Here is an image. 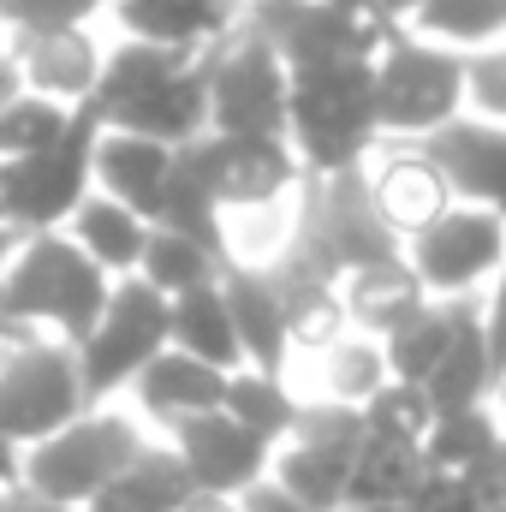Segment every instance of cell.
Wrapping results in <instances>:
<instances>
[{
  "mask_svg": "<svg viewBox=\"0 0 506 512\" xmlns=\"http://www.w3.org/2000/svg\"><path fill=\"white\" fill-rule=\"evenodd\" d=\"M286 143L304 173H352L376 155V54L286 72Z\"/></svg>",
  "mask_w": 506,
  "mask_h": 512,
  "instance_id": "obj_1",
  "label": "cell"
},
{
  "mask_svg": "<svg viewBox=\"0 0 506 512\" xmlns=\"http://www.w3.org/2000/svg\"><path fill=\"white\" fill-rule=\"evenodd\" d=\"M114 280L78 251L66 233H30L18 239V251L0 274V322L30 334V328H54L60 346H84L108 310Z\"/></svg>",
  "mask_w": 506,
  "mask_h": 512,
  "instance_id": "obj_2",
  "label": "cell"
},
{
  "mask_svg": "<svg viewBox=\"0 0 506 512\" xmlns=\"http://www.w3.org/2000/svg\"><path fill=\"white\" fill-rule=\"evenodd\" d=\"M143 453H149V435L137 429V417L90 405L60 435H48V441H36V447L18 453V489L48 495L60 507H90Z\"/></svg>",
  "mask_w": 506,
  "mask_h": 512,
  "instance_id": "obj_3",
  "label": "cell"
},
{
  "mask_svg": "<svg viewBox=\"0 0 506 512\" xmlns=\"http://www.w3.org/2000/svg\"><path fill=\"white\" fill-rule=\"evenodd\" d=\"M465 108V54L387 30L376 48V131L387 143H423L447 131Z\"/></svg>",
  "mask_w": 506,
  "mask_h": 512,
  "instance_id": "obj_4",
  "label": "cell"
},
{
  "mask_svg": "<svg viewBox=\"0 0 506 512\" xmlns=\"http://www.w3.org/2000/svg\"><path fill=\"white\" fill-rule=\"evenodd\" d=\"M78 352L42 334H24L0 352V435L24 453L48 435H60L72 417H84Z\"/></svg>",
  "mask_w": 506,
  "mask_h": 512,
  "instance_id": "obj_5",
  "label": "cell"
},
{
  "mask_svg": "<svg viewBox=\"0 0 506 512\" xmlns=\"http://www.w3.org/2000/svg\"><path fill=\"white\" fill-rule=\"evenodd\" d=\"M102 120L90 108L72 114L66 137L42 155L24 161H0V215L12 233H60V221H72V209L90 197V155H96Z\"/></svg>",
  "mask_w": 506,
  "mask_h": 512,
  "instance_id": "obj_6",
  "label": "cell"
},
{
  "mask_svg": "<svg viewBox=\"0 0 506 512\" xmlns=\"http://www.w3.org/2000/svg\"><path fill=\"white\" fill-rule=\"evenodd\" d=\"M209 131L221 137H286V66L251 18L209 54Z\"/></svg>",
  "mask_w": 506,
  "mask_h": 512,
  "instance_id": "obj_7",
  "label": "cell"
},
{
  "mask_svg": "<svg viewBox=\"0 0 506 512\" xmlns=\"http://www.w3.org/2000/svg\"><path fill=\"white\" fill-rule=\"evenodd\" d=\"M161 352H167V298H161L149 280H137V274L114 280L96 334L78 346L84 405H102L108 393L131 387Z\"/></svg>",
  "mask_w": 506,
  "mask_h": 512,
  "instance_id": "obj_8",
  "label": "cell"
},
{
  "mask_svg": "<svg viewBox=\"0 0 506 512\" xmlns=\"http://www.w3.org/2000/svg\"><path fill=\"white\" fill-rule=\"evenodd\" d=\"M179 155L203 179V191L215 197L221 215H251V209L292 203L298 185H304V167H298L286 137H221V131H209Z\"/></svg>",
  "mask_w": 506,
  "mask_h": 512,
  "instance_id": "obj_9",
  "label": "cell"
},
{
  "mask_svg": "<svg viewBox=\"0 0 506 512\" xmlns=\"http://www.w3.org/2000/svg\"><path fill=\"white\" fill-rule=\"evenodd\" d=\"M501 262H506V221L489 215V209H465V203H453L417 239H405V268L417 274L423 298H435V304L477 298V286L489 274H501Z\"/></svg>",
  "mask_w": 506,
  "mask_h": 512,
  "instance_id": "obj_10",
  "label": "cell"
},
{
  "mask_svg": "<svg viewBox=\"0 0 506 512\" xmlns=\"http://www.w3.org/2000/svg\"><path fill=\"white\" fill-rule=\"evenodd\" d=\"M245 18L268 36V48L280 54L286 72L328 66V60H370L381 48V36L393 30V24H376V18L334 12L322 0H245Z\"/></svg>",
  "mask_w": 506,
  "mask_h": 512,
  "instance_id": "obj_11",
  "label": "cell"
},
{
  "mask_svg": "<svg viewBox=\"0 0 506 512\" xmlns=\"http://www.w3.org/2000/svg\"><path fill=\"white\" fill-rule=\"evenodd\" d=\"M167 447L173 459L185 465L191 489L197 495H215V501H239L251 483L268 477V453L256 435H245L227 411H209V417H185L167 429Z\"/></svg>",
  "mask_w": 506,
  "mask_h": 512,
  "instance_id": "obj_12",
  "label": "cell"
},
{
  "mask_svg": "<svg viewBox=\"0 0 506 512\" xmlns=\"http://www.w3.org/2000/svg\"><path fill=\"white\" fill-rule=\"evenodd\" d=\"M435 173L447 179L453 203L465 209H489L506 221V126H483V120H453L447 131L417 143Z\"/></svg>",
  "mask_w": 506,
  "mask_h": 512,
  "instance_id": "obj_13",
  "label": "cell"
},
{
  "mask_svg": "<svg viewBox=\"0 0 506 512\" xmlns=\"http://www.w3.org/2000/svg\"><path fill=\"white\" fill-rule=\"evenodd\" d=\"M364 179H370V197H376L381 221L393 227V239H417L429 221H441L453 209V191L447 179L435 173V161L417 149V143H387L364 161Z\"/></svg>",
  "mask_w": 506,
  "mask_h": 512,
  "instance_id": "obj_14",
  "label": "cell"
},
{
  "mask_svg": "<svg viewBox=\"0 0 506 512\" xmlns=\"http://www.w3.org/2000/svg\"><path fill=\"white\" fill-rule=\"evenodd\" d=\"M221 298H227V316H233L245 370H256V376H286L292 370V340H286V304H280L274 280L262 268L227 262L221 268Z\"/></svg>",
  "mask_w": 506,
  "mask_h": 512,
  "instance_id": "obj_15",
  "label": "cell"
},
{
  "mask_svg": "<svg viewBox=\"0 0 506 512\" xmlns=\"http://www.w3.org/2000/svg\"><path fill=\"white\" fill-rule=\"evenodd\" d=\"M18 60V78L30 96L60 102V108H84L96 78H102V48L90 30H48V36H12L6 48Z\"/></svg>",
  "mask_w": 506,
  "mask_h": 512,
  "instance_id": "obj_16",
  "label": "cell"
},
{
  "mask_svg": "<svg viewBox=\"0 0 506 512\" xmlns=\"http://www.w3.org/2000/svg\"><path fill=\"white\" fill-rule=\"evenodd\" d=\"M126 24V42H149L167 54H209L221 36L239 30L245 0H126L114 6Z\"/></svg>",
  "mask_w": 506,
  "mask_h": 512,
  "instance_id": "obj_17",
  "label": "cell"
},
{
  "mask_svg": "<svg viewBox=\"0 0 506 512\" xmlns=\"http://www.w3.org/2000/svg\"><path fill=\"white\" fill-rule=\"evenodd\" d=\"M501 387L495 370V352H489V334H483V304L477 298H459V322H453V346L447 358L435 364V376L423 387L429 399V417H459V411H483Z\"/></svg>",
  "mask_w": 506,
  "mask_h": 512,
  "instance_id": "obj_18",
  "label": "cell"
},
{
  "mask_svg": "<svg viewBox=\"0 0 506 512\" xmlns=\"http://www.w3.org/2000/svg\"><path fill=\"white\" fill-rule=\"evenodd\" d=\"M167 173H173V149H161V143H149V137H131V131L102 126L96 155H90V191H96V197L131 209V215L149 227Z\"/></svg>",
  "mask_w": 506,
  "mask_h": 512,
  "instance_id": "obj_19",
  "label": "cell"
},
{
  "mask_svg": "<svg viewBox=\"0 0 506 512\" xmlns=\"http://www.w3.org/2000/svg\"><path fill=\"white\" fill-rule=\"evenodd\" d=\"M114 131H131V137H149L161 149H191L197 137H209V66L203 54L191 66H179L167 84H155L143 102H131L126 114L108 120Z\"/></svg>",
  "mask_w": 506,
  "mask_h": 512,
  "instance_id": "obj_20",
  "label": "cell"
},
{
  "mask_svg": "<svg viewBox=\"0 0 506 512\" xmlns=\"http://www.w3.org/2000/svg\"><path fill=\"white\" fill-rule=\"evenodd\" d=\"M131 393H137V411H143L149 423L173 429V423H185V417H209V411H221V399H227V376L167 346V352L131 382Z\"/></svg>",
  "mask_w": 506,
  "mask_h": 512,
  "instance_id": "obj_21",
  "label": "cell"
},
{
  "mask_svg": "<svg viewBox=\"0 0 506 512\" xmlns=\"http://www.w3.org/2000/svg\"><path fill=\"white\" fill-rule=\"evenodd\" d=\"M429 298L417 286V274L405 268V256L393 262H376V268H358L340 280V310H346V328H358L364 340H387L405 316H417Z\"/></svg>",
  "mask_w": 506,
  "mask_h": 512,
  "instance_id": "obj_22",
  "label": "cell"
},
{
  "mask_svg": "<svg viewBox=\"0 0 506 512\" xmlns=\"http://www.w3.org/2000/svg\"><path fill=\"white\" fill-rule=\"evenodd\" d=\"M167 346L197 358V364H209V370H221V376L245 370L239 334H233V316H227V298H221V280L167 298Z\"/></svg>",
  "mask_w": 506,
  "mask_h": 512,
  "instance_id": "obj_23",
  "label": "cell"
},
{
  "mask_svg": "<svg viewBox=\"0 0 506 512\" xmlns=\"http://www.w3.org/2000/svg\"><path fill=\"white\" fill-rule=\"evenodd\" d=\"M66 239L90 256L108 280H126V274H137V262H143V239H149V227H143L131 209H120V203H108V197L90 191V197L72 209Z\"/></svg>",
  "mask_w": 506,
  "mask_h": 512,
  "instance_id": "obj_24",
  "label": "cell"
},
{
  "mask_svg": "<svg viewBox=\"0 0 506 512\" xmlns=\"http://www.w3.org/2000/svg\"><path fill=\"white\" fill-rule=\"evenodd\" d=\"M423 441H387L364 435L352 477H346V507H405V495L423 483Z\"/></svg>",
  "mask_w": 506,
  "mask_h": 512,
  "instance_id": "obj_25",
  "label": "cell"
},
{
  "mask_svg": "<svg viewBox=\"0 0 506 512\" xmlns=\"http://www.w3.org/2000/svg\"><path fill=\"white\" fill-rule=\"evenodd\" d=\"M179 66H191V54H167V48H149V42H120L114 54H102V78H96L84 108L108 126L114 114H126L131 102H143L155 84H167Z\"/></svg>",
  "mask_w": 506,
  "mask_h": 512,
  "instance_id": "obj_26",
  "label": "cell"
},
{
  "mask_svg": "<svg viewBox=\"0 0 506 512\" xmlns=\"http://www.w3.org/2000/svg\"><path fill=\"white\" fill-rule=\"evenodd\" d=\"M191 501H197V489H191L185 465L173 459V447H149L84 512H185Z\"/></svg>",
  "mask_w": 506,
  "mask_h": 512,
  "instance_id": "obj_27",
  "label": "cell"
},
{
  "mask_svg": "<svg viewBox=\"0 0 506 512\" xmlns=\"http://www.w3.org/2000/svg\"><path fill=\"white\" fill-rule=\"evenodd\" d=\"M453 322H459V298L453 304H423L417 316H405L387 340H381V358H387V382L399 387H429L435 376V364L447 358V346H453Z\"/></svg>",
  "mask_w": 506,
  "mask_h": 512,
  "instance_id": "obj_28",
  "label": "cell"
},
{
  "mask_svg": "<svg viewBox=\"0 0 506 512\" xmlns=\"http://www.w3.org/2000/svg\"><path fill=\"white\" fill-rule=\"evenodd\" d=\"M346 477H352V459L322 453V447L280 441V447L268 453V483L286 489L298 507H310V512H340L346 507Z\"/></svg>",
  "mask_w": 506,
  "mask_h": 512,
  "instance_id": "obj_29",
  "label": "cell"
},
{
  "mask_svg": "<svg viewBox=\"0 0 506 512\" xmlns=\"http://www.w3.org/2000/svg\"><path fill=\"white\" fill-rule=\"evenodd\" d=\"M405 30L417 42H435V48H501L506 36V0H423Z\"/></svg>",
  "mask_w": 506,
  "mask_h": 512,
  "instance_id": "obj_30",
  "label": "cell"
},
{
  "mask_svg": "<svg viewBox=\"0 0 506 512\" xmlns=\"http://www.w3.org/2000/svg\"><path fill=\"white\" fill-rule=\"evenodd\" d=\"M381 387H387V358H381L376 340L364 334H340L334 346L316 352V393L304 399H334V405H370Z\"/></svg>",
  "mask_w": 506,
  "mask_h": 512,
  "instance_id": "obj_31",
  "label": "cell"
},
{
  "mask_svg": "<svg viewBox=\"0 0 506 512\" xmlns=\"http://www.w3.org/2000/svg\"><path fill=\"white\" fill-rule=\"evenodd\" d=\"M298 405H304V393H292L286 376H256V370L227 376V399H221V411H227L245 435H256L262 447H280V441L292 435Z\"/></svg>",
  "mask_w": 506,
  "mask_h": 512,
  "instance_id": "obj_32",
  "label": "cell"
},
{
  "mask_svg": "<svg viewBox=\"0 0 506 512\" xmlns=\"http://www.w3.org/2000/svg\"><path fill=\"white\" fill-rule=\"evenodd\" d=\"M149 227H161V233H179V239L203 245L215 262H227L221 209H215V197L203 191V179L185 167V155H173V173H167V185H161V203H155V221H149Z\"/></svg>",
  "mask_w": 506,
  "mask_h": 512,
  "instance_id": "obj_33",
  "label": "cell"
},
{
  "mask_svg": "<svg viewBox=\"0 0 506 512\" xmlns=\"http://www.w3.org/2000/svg\"><path fill=\"white\" fill-rule=\"evenodd\" d=\"M501 435H506V423H501L495 405H483V411H459V417H435L429 435H423V465L459 477V471H471L477 459H489Z\"/></svg>",
  "mask_w": 506,
  "mask_h": 512,
  "instance_id": "obj_34",
  "label": "cell"
},
{
  "mask_svg": "<svg viewBox=\"0 0 506 512\" xmlns=\"http://www.w3.org/2000/svg\"><path fill=\"white\" fill-rule=\"evenodd\" d=\"M221 268H227V262H215L203 245L149 227V239H143V262H137V280H149L161 298H179V292H197V286L221 280Z\"/></svg>",
  "mask_w": 506,
  "mask_h": 512,
  "instance_id": "obj_35",
  "label": "cell"
},
{
  "mask_svg": "<svg viewBox=\"0 0 506 512\" xmlns=\"http://www.w3.org/2000/svg\"><path fill=\"white\" fill-rule=\"evenodd\" d=\"M78 108H60V102H42V96H18L6 114H0V161H24V155H42L54 149L66 126H72Z\"/></svg>",
  "mask_w": 506,
  "mask_h": 512,
  "instance_id": "obj_36",
  "label": "cell"
},
{
  "mask_svg": "<svg viewBox=\"0 0 506 512\" xmlns=\"http://www.w3.org/2000/svg\"><path fill=\"white\" fill-rule=\"evenodd\" d=\"M286 441L322 447V453H340V459H358V447H364V411L358 405H334V399H304Z\"/></svg>",
  "mask_w": 506,
  "mask_h": 512,
  "instance_id": "obj_37",
  "label": "cell"
},
{
  "mask_svg": "<svg viewBox=\"0 0 506 512\" xmlns=\"http://www.w3.org/2000/svg\"><path fill=\"white\" fill-rule=\"evenodd\" d=\"M429 399L417 393V387H399V382H387L364 405V435H387V441H423L429 435Z\"/></svg>",
  "mask_w": 506,
  "mask_h": 512,
  "instance_id": "obj_38",
  "label": "cell"
},
{
  "mask_svg": "<svg viewBox=\"0 0 506 512\" xmlns=\"http://www.w3.org/2000/svg\"><path fill=\"white\" fill-rule=\"evenodd\" d=\"M90 12H102V0H0V24H12V36L84 30Z\"/></svg>",
  "mask_w": 506,
  "mask_h": 512,
  "instance_id": "obj_39",
  "label": "cell"
},
{
  "mask_svg": "<svg viewBox=\"0 0 506 512\" xmlns=\"http://www.w3.org/2000/svg\"><path fill=\"white\" fill-rule=\"evenodd\" d=\"M465 108L483 126H506V42L465 60Z\"/></svg>",
  "mask_w": 506,
  "mask_h": 512,
  "instance_id": "obj_40",
  "label": "cell"
},
{
  "mask_svg": "<svg viewBox=\"0 0 506 512\" xmlns=\"http://www.w3.org/2000/svg\"><path fill=\"white\" fill-rule=\"evenodd\" d=\"M483 334H489L495 370H501V382H506V262H501V274H495V292H489V304H483Z\"/></svg>",
  "mask_w": 506,
  "mask_h": 512,
  "instance_id": "obj_41",
  "label": "cell"
},
{
  "mask_svg": "<svg viewBox=\"0 0 506 512\" xmlns=\"http://www.w3.org/2000/svg\"><path fill=\"white\" fill-rule=\"evenodd\" d=\"M233 507H239V512H310V507H298V501H292L286 489H274L268 477H262V483H251V489H245V495H239Z\"/></svg>",
  "mask_w": 506,
  "mask_h": 512,
  "instance_id": "obj_42",
  "label": "cell"
},
{
  "mask_svg": "<svg viewBox=\"0 0 506 512\" xmlns=\"http://www.w3.org/2000/svg\"><path fill=\"white\" fill-rule=\"evenodd\" d=\"M0 512H84V507H60L48 495H30V489H6L0 495Z\"/></svg>",
  "mask_w": 506,
  "mask_h": 512,
  "instance_id": "obj_43",
  "label": "cell"
},
{
  "mask_svg": "<svg viewBox=\"0 0 506 512\" xmlns=\"http://www.w3.org/2000/svg\"><path fill=\"white\" fill-rule=\"evenodd\" d=\"M18 96H24V78H18V60H12V54H0V114H6V108H12Z\"/></svg>",
  "mask_w": 506,
  "mask_h": 512,
  "instance_id": "obj_44",
  "label": "cell"
},
{
  "mask_svg": "<svg viewBox=\"0 0 506 512\" xmlns=\"http://www.w3.org/2000/svg\"><path fill=\"white\" fill-rule=\"evenodd\" d=\"M423 0H376V24H405Z\"/></svg>",
  "mask_w": 506,
  "mask_h": 512,
  "instance_id": "obj_45",
  "label": "cell"
},
{
  "mask_svg": "<svg viewBox=\"0 0 506 512\" xmlns=\"http://www.w3.org/2000/svg\"><path fill=\"white\" fill-rule=\"evenodd\" d=\"M0 489H18V447L0 435Z\"/></svg>",
  "mask_w": 506,
  "mask_h": 512,
  "instance_id": "obj_46",
  "label": "cell"
},
{
  "mask_svg": "<svg viewBox=\"0 0 506 512\" xmlns=\"http://www.w3.org/2000/svg\"><path fill=\"white\" fill-rule=\"evenodd\" d=\"M334 12H352V18H376V0H322Z\"/></svg>",
  "mask_w": 506,
  "mask_h": 512,
  "instance_id": "obj_47",
  "label": "cell"
},
{
  "mask_svg": "<svg viewBox=\"0 0 506 512\" xmlns=\"http://www.w3.org/2000/svg\"><path fill=\"white\" fill-rule=\"evenodd\" d=\"M185 512H239V507H233V501H215V495H197Z\"/></svg>",
  "mask_w": 506,
  "mask_h": 512,
  "instance_id": "obj_48",
  "label": "cell"
},
{
  "mask_svg": "<svg viewBox=\"0 0 506 512\" xmlns=\"http://www.w3.org/2000/svg\"><path fill=\"white\" fill-rule=\"evenodd\" d=\"M495 399H501V423H506V382H501V387H495Z\"/></svg>",
  "mask_w": 506,
  "mask_h": 512,
  "instance_id": "obj_49",
  "label": "cell"
},
{
  "mask_svg": "<svg viewBox=\"0 0 506 512\" xmlns=\"http://www.w3.org/2000/svg\"><path fill=\"white\" fill-rule=\"evenodd\" d=\"M483 512H506V501H501V507H483Z\"/></svg>",
  "mask_w": 506,
  "mask_h": 512,
  "instance_id": "obj_50",
  "label": "cell"
},
{
  "mask_svg": "<svg viewBox=\"0 0 506 512\" xmlns=\"http://www.w3.org/2000/svg\"><path fill=\"white\" fill-rule=\"evenodd\" d=\"M0 227H6V215H0Z\"/></svg>",
  "mask_w": 506,
  "mask_h": 512,
  "instance_id": "obj_51",
  "label": "cell"
},
{
  "mask_svg": "<svg viewBox=\"0 0 506 512\" xmlns=\"http://www.w3.org/2000/svg\"><path fill=\"white\" fill-rule=\"evenodd\" d=\"M114 6H126V0H114Z\"/></svg>",
  "mask_w": 506,
  "mask_h": 512,
  "instance_id": "obj_52",
  "label": "cell"
},
{
  "mask_svg": "<svg viewBox=\"0 0 506 512\" xmlns=\"http://www.w3.org/2000/svg\"><path fill=\"white\" fill-rule=\"evenodd\" d=\"M0 495H6V489H0Z\"/></svg>",
  "mask_w": 506,
  "mask_h": 512,
  "instance_id": "obj_53",
  "label": "cell"
}]
</instances>
